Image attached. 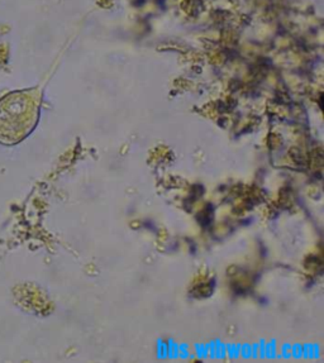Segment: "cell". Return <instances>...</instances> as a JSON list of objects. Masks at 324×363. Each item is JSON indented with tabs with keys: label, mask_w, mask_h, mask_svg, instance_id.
Masks as SVG:
<instances>
[{
	"label": "cell",
	"mask_w": 324,
	"mask_h": 363,
	"mask_svg": "<svg viewBox=\"0 0 324 363\" xmlns=\"http://www.w3.org/2000/svg\"><path fill=\"white\" fill-rule=\"evenodd\" d=\"M35 100L27 93H13L0 101V143L23 140L35 123Z\"/></svg>",
	"instance_id": "6da1fadb"
}]
</instances>
